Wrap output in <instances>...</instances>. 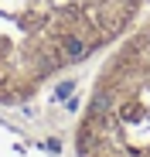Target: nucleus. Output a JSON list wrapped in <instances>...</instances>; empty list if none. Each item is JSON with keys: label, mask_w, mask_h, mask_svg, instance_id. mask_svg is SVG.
Here are the masks:
<instances>
[{"label": "nucleus", "mask_w": 150, "mask_h": 157, "mask_svg": "<svg viewBox=\"0 0 150 157\" xmlns=\"http://www.w3.org/2000/svg\"><path fill=\"white\" fill-rule=\"evenodd\" d=\"M143 0H0V102L31 99L48 78L123 38Z\"/></svg>", "instance_id": "f257e3e1"}, {"label": "nucleus", "mask_w": 150, "mask_h": 157, "mask_svg": "<svg viewBox=\"0 0 150 157\" xmlns=\"http://www.w3.org/2000/svg\"><path fill=\"white\" fill-rule=\"evenodd\" d=\"M75 147L79 157H150V21L99 72Z\"/></svg>", "instance_id": "f03ea898"}]
</instances>
